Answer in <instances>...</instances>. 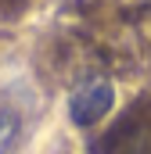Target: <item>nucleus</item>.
Segmentation results:
<instances>
[{
	"mask_svg": "<svg viewBox=\"0 0 151 154\" xmlns=\"http://www.w3.org/2000/svg\"><path fill=\"white\" fill-rule=\"evenodd\" d=\"M115 104V90L108 79H86L83 86H76L69 97V118L76 125H94L112 111Z\"/></svg>",
	"mask_w": 151,
	"mask_h": 154,
	"instance_id": "f257e3e1",
	"label": "nucleus"
},
{
	"mask_svg": "<svg viewBox=\"0 0 151 154\" xmlns=\"http://www.w3.org/2000/svg\"><path fill=\"white\" fill-rule=\"evenodd\" d=\"M18 129H22V122H18L14 111H0V154H11L14 140H18Z\"/></svg>",
	"mask_w": 151,
	"mask_h": 154,
	"instance_id": "f03ea898",
	"label": "nucleus"
}]
</instances>
